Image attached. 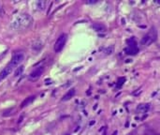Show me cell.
<instances>
[{
    "mask_svg": "<svg viewBox=\"0 0 160 135\" xmlns=\"http://www.w3.org/2000/svg\"><path fill=\"white\" fill-rule=\"evenodd\" d=\"M32 22V18L30 15L28 14H20L19 16H17L10 23V27L12 29H24L26 27H28L31 24Z\"/></svg>",
    "mask_w": 160,
    "mask_h": 135,
    "instance_id": "cell-1",
    "label": "cell"
},
{
    "mask_svg": "<svg viewBox=\"0 0 160 135\" xmlns=\"http://www.w3.org/2000/svg\"><path fill=\"white\" fill-rule=\"evenodd\" d=\"M157 37H158L157 31H156L154 28H152V29H151V30L142 38V44L143 46H149V45L152 44L154 41H156Z\"/></svg>",
    "mask_w": 160,
    "mask_h": 135,
    "instance_id": "cell-2",
    "label": "cell"
},
{
    "mask_svg": "<svg viewBox=\"0 0 160 135\" xmlns=\"http://www.w3.org/2000/svg\"><path fill=\"white\" fill-rule=\"evenodd\" d=\"M23 59H24V54L22 52H18V53H15L12 55V57H11L8 64H10L11 66H13L16 69V67L19 66L23 61Z\"/></svg>",
    "mask_w": 160,
    "mask_h": 135,
    "instance_id": "cell-3",
    "label": "cell"
},
{
    "mask_svg": "<svg viewBox=\"0 0 160 135\" xmlns=\"http://www.w3.org/2000/svg\"><path fill=\"white\" fill-rule=\"evenodd\" d=\"M67 39H68V36L66 34H62L56 39V41L54 43V51L56 53H59L60 51H62V49L64 48V46L67 42Z\"/></svg>",
    "mask_w": 160,
    "mask_h": 135,
    "instance_id": "cell-4",
    "label": "cell"
},
{
    "mask_svg": "<svg viewBox=\"0 0 160 135\" xmlns=\"http://www.w3.org/2000/svg\"><path fill=\"white\" fill-rule=\"evenodd\" d=\"M44 71V67H38L37 69H35L29 75V80L31 81H36L38 80L43 73Z\"/></svg>",
    "mask_w": 160,
    "mask_h": 135,
    "instance_id": "cell-5",
    "label": "cell"
},
{
    "mask_svg": "<svg viewBox=\"0 0 160 135\" xmlns=\"http://www.w3.org/2000/svg\"><path fill=\"white\" fill-rule=\"evenodd\" d=\"M14 69L15 68L13 66H11L10 64H8L6 66V68H4V70L0 72V80H3V79L7 78L14 70Z\"/></svg>",
    "mask_w": 160,
    "mask_h": 135,
    "instance_id": "cell-6",
    "label": "cell"
},
{
    "mask_svg": "<svg viewBox=\"0 0 160 135\" xmlns=\"http://www.w3.org/2000/svg\"><path fill=\"white\" fill-rule=\"evenodd\" d=\"M138 52H139V49L136 47V44L135 43L128 45V47L126 49V53L128 55H136Z\"/></svg>",
    "mask_w": 160,
    "mask_h": 135,
    "instance_id": "cell-7",
    "label": "cell"
},
{
    "mask_svg": "<svg viewBox=\"0 0 160 135\" xmlns=\"http://www.w3.org/2000/svg\"><path fill=\"white\" fill-rule=\"evenodd\" d=\"M150 109V104H140L138 105V107L136 108L137 112H140V113H147Z\"/></svg>",
    "mask_w": 160,
    "mask_h": 135,
    "instance_id": "cell-8",
    "label": "cell"
},
{
    "mask_svg": "<svg viewBox=\"0 0 160 135\" xmlns=\"http://www.w3.org/2000/svg\"><path fill=\"white\" fill-rule=\"evenodd\" d=\"M75 93H76V90H75V88H71L70 90H68V92H67V94L63 97V99H62V101H68V100H70L71 98H73V96L75 95Z\"/></svg>",
    "mask_w": 160,
    "mask_h": 135,
    "instance_id": "cell-9",
    "label": "cell"
},
{
    "mask_svg": "<svg viewBox=\"0 0 160 135\" xmlns=\"http://www.w3.org/2000/svg\"><path fill=\"white\" fill-rule=\"evenodd\" d=\"M35 98H36L35 96H32V97H28V98H26V99L22 102V104H21V108H23V107H25V106L29 105L30 103H32V102L34 101Z\"/></svg>",
    "mask_w": 160,
    "mask_h": 135,
    "instance_id": "cell-10",
    "label": "cell"
},
{
    "mask_svg": "<svg viewBox=\"0 0 160 135\" xmlns=\"http://www.w3.org/2000/svg\"><path fill=\"white\" fill-rule=\"evenodd\" d=\"M23 70H24V67H23V66H19V67L16 68L15 70H14V76H15V77L21 76V75L22 74Z\"/></svg>",
    "mask_w": 160,
    "mask_h": 135,
    "instance_id": "cell-11",
    "label": "cell"
},
{
    "mask_svg": "<svg viewBox=\"0 0 160 135\" xmlns=\"http://www.w3.org/2000/svg\"><path fill=\"white\" fill-rule=\"evenodd\" d=\"M36 5H37V7H38V9H41V10H43V9L45 8L46 2H45V1H38Z\"/></svg>",
    "mask_w": 160,
    "mask_h": 135,
    "instance_id": "cell-12",
    "label": "cell"
},
{
    "mask_svg": "<svg viewBox=\"0 0 160 135\" xmlns=\"http://www.w3.org/2000/svg\"><path fill=\"white\" fill-rule=\"evenodd\" d=\"M113 46H109L108 48H106L105 50H104V53L106 54V55H111V54H112L113 53Z\"/></svg>",
    "mask_w": 160,
    "mask_h": 135,
    "instance_id": "cell-13",
    "label": "cell"
},
{
    "mask_svg": "<svg viewBox=\"0 0 160 135\" xmlns=\"http://www.w3.org/2000/svg\"><path fill=\"white\" fill-rule=\"evenodd\" d=\"M158 4H160V1H158Z\"/></svg>",
    "mask_w": 160,
    "mask_h": 135,
    "instance_id": "cell-14",
    "label": "cell"
},
{
    "mask_svg": "<svg viewBox=\"0 0 160 135\" xmlns=\"http://www.w3.org/2000/svg\"><path fill=\"white\" fill-rule=\"evenodd\" d=\"M0 81H1V80H0Z\"/></svg>",
    "mask_w": 160,
    "mask_h": 135,
    "instance_id": "cell-15",
    "label": "cell"
}]
</instances>
